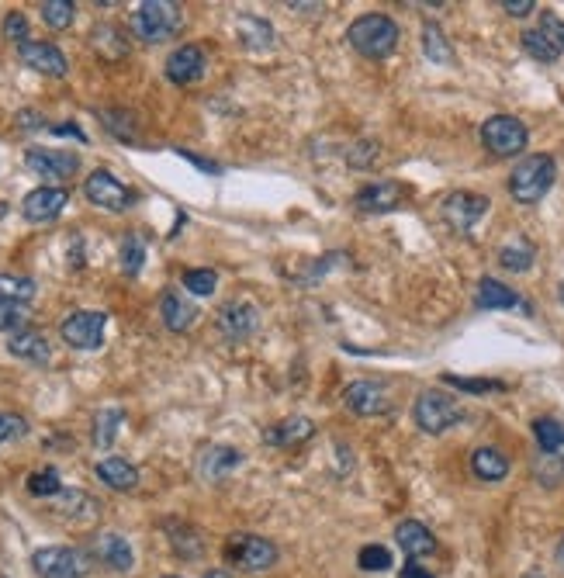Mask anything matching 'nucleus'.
<instances>
[{
    "label": "nucleus",
    "instance_id": "obj_27",
    "mask_svg": "<svg viewBox=\"0 0 564 578\" xmlns=\"http://www.w3.org/2000/svg\"><path fill=\"white\" fill-rule=\"evenodd\" d=\"M471 471L481 482H502L509 475V457L499 447H478L471 454Z\"/></svg>",
    "mask_w": 564,
    "mask_h": 578
},
{
    "label": "nucleus",
    "instance_id": "obj_40",
    "mask_svg": "<svg viewBox=\"0 0 564 578\" xmlns=\"http://www.w3.org/2000/svg\"><path fill=\"white\" fill-rule=\"evenodd\" d=\"M142 260H146V246H142V239L129 232V236L122 239V270L125 274H139L142 270Z\"/></svg>",
    "mask_w": 564,
    "mask_h": 578
},
{
    "label": "nucleus",
    "instance_id": "obj_20",
    "mask_svg": "<svg viewBox=\"0 0 564 578\" xmlns=\"http://www.w3.org/2000/svg\"><path fill=\"white\" fill-rule=\"evenodd\" d=\"M312 437H315V423L308 416H288V419H281V423L263 430V444H270V447H298Z\"/></svg>",
    "mask_w": 564,
    "mask_h": 578
},
{
    "label": "nucleus",
    "instance_id": "obj_26",
    "mask_svg": "<svg viewBox=\"0 0 564 578\" xmlns=\"http://www.w3.org/2000/svg\"><path fill=\"white\" fill-rule=\"evenodd\" d=\"M94 471L97 478L115 492H132L135 485H139V471H135V464H129L125 457H104V461H97Z\"/></svg>",
    "mask_w": 564,
    "mask_h": 578
},
{
    "label": "nucleus",
    "instance_id": "obj_45",
    "mask_svg": "<svg viewBox=\"0 0 564 578\" xmlns=\"http://www.w3.org/2000/svg\"><path fill=\"white\" fill-rule=\"evenodd\" d=\"M25 322H28L25 305H0V329L18 333V329H25Z\"/></svg>",
    "mask_w": 564,
    "mask_h": 578
},
{
    "label": "nucleus",
    "instance_id": "obj_13",
    "mask_svg": "<svg viewBox=\"0 0 564 578\" xmlns=\"http://www.w3.org/2000/svg\"><path fill=\"white\" fill-rule=\"evenodd\" d=\"M208 70V59L198 45H177L174 52L167 56V80L177 87H191L205 77Z\"/></svg>",
    "mask_w": 564,
    "mask_h": 578
},
{
    "label": "nucleus",
    "instance_id": "obj_3",
    "mask_svg": "<svg viewBox=\"0 0 564 578\" xmlns=\"http://www.w3.org/2000/svg\"><path fill=\"white\" fill-rule=\"evenodd\" d=\"M347 39H350L353 49L360 52V56L388 59L391 52L398 49V39H402V32H398V25L388 18V14H364V18H357L347 28Z\"/></svg>",
    "mask_w": 564,
    "mask_h": 578
},
{
    "label": "nucleus",
    "instance_id": "obj_32",
    "mask_svg": "<svg viewBox=\"0 0 564 578\" xmlns=\"http://www.w3.org/2000/svg\"><path fill=\"white\" fill-rule=\"evenodd\" d=\"M35 281L21 274H0V305H28L35 298Z\"/></svg>",
    "mask_w": 564,
    "mask_h": 578
},
{
    "label": "nucleus",
    "instance_id": "obj_30",
    "mask_svg": "<svg viewBox=\"0 0 564 578\" xmlns=\"http://www.w3.org/2000/svg\"><path fill=\"white\" fill-rule=\"evenodd\" d=\"M423 52L436 66H454V49H450L447 35H443V28L436 25V21H426L423 25Z\"/></svg>",
    "mask_w": 564,
    "mask_h": 578
},
{
    "label": "nucleus",
    "instance_id": "obj_43",
    "mask_svg": "<svg viewBox=\"0 0 564 578\" xmlns=\"http://www.w3.org/2000/svg\"><path fill=\"white\" fill-rule=\"evenodd\" d=\"M28 433L25 416H14V412H0V444H11Z\"/></svg>",
    "mask_w": 564,
    "mask_h": 578
},
{
    "label": "nucleus",
    "instance_id": "obj_12",
    "mask_svg": "<svg viewBox=\"0 0 564 578\" xmlns=\"http://www.w3.org/2000/svg\"><path fill=\"white\" fill-rule=\"evenodd\" d=\"M66 205H70V191H66V187H35V191L25 194V201H21V215L35 225H45L59 219Z\"/></svg>",
    "mask_w": 564,
    "mask_h": 578
},
{
    "label": "nucleus",
    "instance_id": "obj_1",
    "mask_svg": "<svg viewBox=\"0 0 564 578\" xmlns=\"http://www.w3.org/2000/svg\"><path fill=\"white\" fill-rule=\"evenodd\" d=\"M554 180H558V163H554V156L530 153V156H523V160L513 167V174H509V194H513L520 205H537V201H544V194L554 187Z\"/></svg>",
    "mask_w": 564,
    "mask_h": 578
},
{
    "label": "nucleus",
    "instance_id": "obj_50",
    "mask_svg": "<svg viewBox=\"0 0 564 578\" xmlns=\"http://www.w3.org/2000/svg\"><path fill=\"white\" fill-rule=\"evenodd\" d=\"M52 132H56V135H73V139L84 142V132H80L77 125H52Z\"/></svg>",
    "mask_w": 564,
    "mask_h": 578
},
{
    "label": "nucleus",
    "instance_id": "obj_53",
    "mask_svg": "<svg viewBox=\"0 0 564 578\" xmlns=\"http://www.w3.org/2000/svg\"><path fill=\"white\" fill-rule=\"evenodd\" d=\"M558 298H561V305H564V281L558 284Z\"/></svg>",
    "mask_w": 564,
    "mask_h": 578
},
{
    "label": "nucleus",
    "instance_id": "obj_36",
    "mask_svg": "<svg viewBox=\"0 0 564 578\" xmlns=\"http://www.w3.org/2000/svg\"><path fill=\"white\" fill-rule=\"evenodd\" d=\"M39 11H42V21H45V25L56 28V32L70 28V25H73V18H77V4H70V0H45Z\"/></svg>",
    "mask_w": 564,
    "mask_h": 578
},
{
    "label": "nucleus",
    "instance_id": "obj_18",
    "mask_svg": "<svg viewBox=\"0 0 564 578\" xmlns=\"http://www.w3.org/2000/svg\"><path fill=\"white\" fill-rule=\"evenodd\" d=\"M236 468H243V454L236 447L225 444H212L198 454V475L205 482H225Z\"/></svg>",
    "mask_w": 564,
    "mask_h": 578
},
{
    "label": "nucleus",
    "instance_id": "obj_7",
    "mask_svg": "<svg viewBox=\"0 0 564 578\" xmlns=\"http://www.w3.org/2000/svg\"><path fill=\"white\" fill-rule=\"evenodd\" d=\"M481 142L492 156H520L530 142V132L516 115H492L481 125Z\"/></svg>",
    "mask_w": 564,
    "mask_h": 578
},
{
    "label": "nucleus",
    "instance_id": "obj_9",
    "mask_svg": "<svg viewBox=\"0 0 564 578\" xmlns=\"http://www.w3.org/2000/svg\"><path fill=\"white\" fill-rule=\"evenodd\" d=\"M440 212H443V222H447L450 229L461 232V236H468V232L475 229L481 219H485L488 198H485V194H475V191H454V194L443 198Z\"/></svg>",
    "mask_w": 564,
    "mask_h": 578
},
{
    "label": "nucleus",
    "instance_id": "obj_17",
    "mask_svg": "<svg viewBox=\"0 0 564 578\" xmlns=\"http://www.w3.org/2000/svg\"><path fill=\"white\" fill-rule=\"evenodd\" d=\"M405 184H398V180H378V184H367L357 191V198H353V205L360 208V212L374 215V212H391V208L402 205L405 198Z\"/></svg>",
    "mask_w": 564,
    "mask_h": 578
},
{
    "label": "nucleus",
    "instance_id": "obj_49",
    "mask_svg": "<svg viewBox=\"0 0 564 578\" xmlns=\"http://www.w3.org/2000/svg\"><path fill=\"white\" fill-rule=\"evenodd\" d=\"M398 578H433V575L426 572L423 565H416V561H409V565L402 568V575H398Z\"/></svg>",
    "mask_w": 564,
    "mask_h": 578
},
{
    "label": "nucleus",
    "instance_id": "obj_42",
    "mask_svg": "<svg viewBox=\"0 0 564 578\" xmlns=\"http://www.w3.org/2000/svg\"><path fill=\"white\" fill-rule=\"evenodd\" d=\"M378 156H381V146H378V142L360 139L357 146H353L350 153H347V163H350V167H360V170H364V167H371V163L378 160Z\"/></svg>",
    "mask_w": 564,
    "mask_h": 578
},
{
    "label": "nucleus",
    "instance_id": "obj_16",
    "mask_svg": "<svg viewBox=\"0 0 564 578\" xmlns=\"http://www.w3.org/2000/svg\"><path fill=\"white\" fill-rule=\"evenodd\" d=\"M343 402H347L350 412H357V416H367V419L391 412L388 392L381 385H374V381H353L347 392H343Z\"/></svg>",
    "mask_w": 564,
    "mask_h": 578
},
{
    "label": "nucleus",
    "instance_id": "obj_4",
    "mask_svg": "<svg viewBox=\"0 0 564 578\" xmlns=\"http://www.w3.org/2000/svg\"><path fill=\"white\" fill-rule=\"evenodd\" d=\"M225 561L239 572H267V568L277 565V544L260 534H232L222 547Z\"/></svg>",
    "mask_w": 564,
    "mask_h": 578
},
{
    "label": "nucleus",
    "instance_id": "obj_31",
    "mask_svg": "<svg viewBox=\"0 0 564 578\" xmlns=\"http://www.w3.org/2000/svg\"><path fill=\"white\" fill-rule=\"evenodd\" d=\"M167 530H170V544H174V551L180 554V558H187V561L201 558V551H205V537H201L198 530L187 527V523H174V520L167 523Z\"/></svg>",
    "mask_w": 564,
    "mask_h": 578
},
{
    "label": "nucleus",
    "instance_id": "obj_24",
    "mask_svg": "<svg viewBox=\"0 0 564 578\" xmlns=\"http://www.w3.org/2000/svg\"><path fill=\"white\" fill-rule=\"evenodd\" d=\"M395 537H398V547L405 551V558H412V561L426 558V554L436 551V537L430 534V527L419 520H402L395 530Z\"/></svg>",
    "mask_w": 564,
    "mask_h": 578
},
{
    "label": "nucleus",
    "instance_id": "obj_56",
    "mask_svg": "<svg viewBox=\"0 0 564 578\" xmlns=\"http://www.w3.org/2000/svg\"><path fill=\"white\" fill-rule=\"evenodd\" d=\"M167 578H177V575H167Z\"/></svg>",
    "mask_w": 564,
    "mask_h": 578
},
{
    "label": "nucleus",
    "instance_id": "obj_38",
    "mask_svg": "<svg viewBox=\"0 0 564 578\" xmlns=\"http://www.w3.org/2000/svg\"><path fill=\"white\" fill-rule=\"evenodd\" d=\"M184 288L198 298H208L212 291L218 288V274L212 267H194V270H184Z\"/></svg>",
    "mask_w": 564,
    "mask_h": 578
},
{
    "label": "nucleus",
    "instance_id": "obj_6",
    "mask_svg": "<svg viewBox=\"0 0 564 578\" xmlns=\"http://www.w3.org/2000/svg\"><path fill=\"white\" fill-rule=\"evenodd\" d=\"M32 572L39 578H84L90 572V554L80 547H39L32 554Z\"/></svg>",
    "mask_w": 564,
    "mask_h": 578
},
{
    "label": "nucleus",
    "instance_id": "obj_37",
    "mask_svg": "<svg viewBox=\"0 0 564 578\" xmlns=\"http://www.w3.org/2000/svg\"><path fill=\"white\" fill-rule=\"evenodd\" d=\"M28 492L39 495V499H56L63 492V482H59V471L56 468H42L35 475H28Z\"/></svg>",
    "mask_w": 564,
    "mask_h": 578
},
{
    "label": "nucleus",
    "instance_id": "obj_11",
    "mask_svg": "<svg viewBox=\"0 0 564 578\" xmlns=\"http://www.w3.org/2000/svg\"><path fill=\"white\" fill-rule=\"evenodd\" d=\"M25 167L32 170V174H39L45 180H66L73 177L80 170V156L70 153V149H28L25 153Z\"/></svg>",
    "mask_w": 564,
    "mask_h": 578
},
{
    "label": "nucleus",
    "instance_id": "obj_33",
    "mask_svg": "<svg viewBox=\"0 0 564 578\" xmlns=\"http://www.w3.org/2000/svg\"><path fill=\"white\" fill-rule=\"evenodd\" d=\"M520 45H523L526 56H533L537 63H558V59H561L558 45L547 39V35L540 32V28H526V32L520 35Z\"/></svg>",
    "mask_w": 564,
    "mask_h": 578
},
{
    "label": "nucleus",
    "instance_id": "obj_19",
    "mask_svg": "<svg viewBox=\"0 0 564 578\" xmlns=\"http://www.w3.org/2000/svg\"><path fill=\"white\" fill-rule=\"evenodd\" d=\"M90 551H94V558L101 561L104 568H111V572H132L135 568V554H132V544L125 540L122 534H97L94 544H90Z\"/></svg>",
    "mask_w": 564,
    "mask_h": 578
},
{
    "label": "nucleus",
    "instance_id": "obj_47",
    "mask_svg": "<svg viewBox=\"0 0 564 578\" xmlns=\"http://www.w3.org/2000/svg\"><path fill=\"white\" fill-rule=\"evenodd\" d=\"M533 0H502V11L506 14H513V18H526V14L533 11Z\"/></svg>",
    "mask_w": 564,
    "mask_h": 578
},
{
    "label": "nucleus",
    "instance_id": "obj_22",
    "mask_svg": "<svg viewBox=\"0 0 564 578\" xmlns=\"http://www.w3.org/2000/svg\"><path fill=\"white\" fill-rule=\"evenodd\" d=\"M7 350H11L14 357L28 360V364H35V367H45L52 360L49 340H45L39 329H18V333H11V340H7Z\"/></svg>",
    "mask_w": 564,
    "mask_h": 578
},
{
    "label": "nucleus",
    "instance_id": "obj_2",
    "mask_svg": "<svg viewBox=\"0 0 564 578\" xmlns=\"http://www.w3.org/2000/svg\"><path fill=\"white\" fill-rule=\"evenodd\" d=\"M129 28L135 39L149 42V45H160L184 28V11L180 4H170V0H146L132 11Z\"/></svg>",
    "mask_w": 564,
    "mask_h": 578
},
{
    "label": "nucleus",
    "instance_id": "obj_10",
    "mask_svg": "<svg viewBox=\"0 0 564 578\" xmlns=\"http://www.w3.org/2000/svg\"><path fill=\"white\" fill-rule=\"evenodd\" d=\"M84 194L90 205L104 208V212H129L135 205V194L115 174H108V170H94L84 180Z\"/></svg>",
    "mask_w": 564,
    "mask_h": 578
},
{
    "label": "nucleus",
    "instance_id": "obj_25",
    "mask_svg": "<svg viewBox=\"0 0 564 578\" xmlns=\"http://www.w3.org/2000/svg\"><path fill=\"white\" fill-rule=\"evenodd\" d=\"M56 509L59 516H66V520L73 523H94L97 516H101V502L90 499L87 492H77V489H63L56 495Z\"/></svg>",
    "mask_w": 564,
    "mask_h": 578
},
{
    "label": "nucleus",
    "instance_id": "obj_28",
    "mask_svg": "<svg viewBox=\"0 0 564 578\" xmlns=\"http://www.w3.org/2000/svg\"><path fill=\"white\" fill-rule=\"evenodd\" d=\"M236 39L243 42L246 49H270V45H274V25H270L267 18H257V14H239Z\"/></svg>",
    "mask_w": 564,
    "mask_h": 578
},
{
    "label": "nucleus",
    "instance_id": "obj_34",
    "mask_svg": "<svg viewBox=\"0 0 564 578\" xmlns=\"http://www.w3.org/2000/svg\"><path fill=\"white\" fill-rule=\"evenodd\" d=\"M122 423H125V412L122 409H101V412H97V419H94V447L108 450L111 444H115Z\"/></svg>",
    "mask_w": 564,
    "mask_h": 578
},
{
    "label": "nucleus",
    "instance_id": "obj_5",
    "mask_svg": "<svg viewBox=\"0 0 564 578\" xmlns=\"http://www.w3.org/2000/svg\"><path fill=\"white\" fill-rule=\"evenodd\" d=\"M412 419H416V426L423 433H447L450 426H457L464 419V409L461 402L454 399V395L447 392H423L416 399V405H412Z\"/></svg>",
    "mask_w": 564,
    "mask_h": 578
},
{
    "label": "nucleus",
    "instance_id": "obj_54",
    "mask_svg": "<svg viewBox=\"0 0 564 578\" xmlns=\"http://www.w3.org/2000/svg\"><path fill=\"white\" fill-rule=\"evenodd\" d=\"M4 215H7V205H4V201H0V219H4Z\"/></svg>",
    "mask_w": 564,
    "mask_h": 578
},
{
    "label": "nucleus",
    "instance_id": "obj_51",
    "mask_svg": "<svg viewBox=\"0 0 564 578\" xmlns=\"http://www.w3.org/2000/svg\"><path fill=\"white\" fill-rule=\"evenodd\" d=\"M201 578H232V575H229V572H222V568H215V572H205Z\"/></svg>",
    "mask_w": 564,
    "mask_h": 578
},
{
    "label": "nucleus",
    "instance_id": "obj_55",
    "mask_svg": "<svg viewBox=\"0 0 564 578\" xmlns=\"http://www.w3.org/2000/svg\"><path fill=\"white\" fill-rule=\"evenodd\" d=\"M523 578H544V575H523Z\"/></svg>",
    "mask_w": 564,
    "mask_h": 578
},
{
    "label": "nucleus",
    "instance_id": "obj_44",
    "mask_svg": "<svg viewBox=\"0 0 564 578\" xmlns=\"http://www.w3.org/2000/svg\"><path fill=\"white\" fill-rule=\"evenodd\" d=\"M4 35H7L11 42H18V45L32 42V39H28V18H25V14H21V11L7 14V18H4Z\"/></svg>",
    "mask_w": 564,
    "mask_h": 578
},
{
    "label": "nucleus",
    "instance_id": "obj_41",
    "mask_svg": "<svg viewBox=\"0 0 564 578\" xmlns=\"http://www.w3.org/2000/svg\"><path fill=\"white\" fill-rule=\"evenodd\" d=\"M447 385L461 388V392H471V395H488V392H502V381H485V378H457V374H447Z\"/></svg>",
    "mask_w": 564,
    "mask_h": 578
},
{
    "label": "nucleus",
    "instance_id": "obj_29",
    "mask_svg": "<svg viewBox=\"0 0 564 578\" xmlns=\"http://www.w3.org/2000/svg\"><path fill=\"white\" fill-rule=\"evenodd\" d=\"M533 260H537V246L530 243V239H513V243H506L499 250V264L506 270H513V274H526V270L533 267Z\"/></svg>",
    "mask_w": 564,
    "mask_h": 578
},
{
    "label": "nucleus",
    "instance_id": "obj_15",
    "mask_svg": "<svg viewBox=\"0 0 564 578\" xmlns=\"http://www.w3.org/2000/svg\"><path fill=\"white\" fill-rule=\"evenodd\" d=\"M18 56L28 70L45 73V77H66V70H70V63H66V56L59 52V45H52V42H25V45H18Z\"/></svg>",
    "mask_w": 564,
    "mask_h": 578
},
{
    "label": "nucleus",
    "instance_id": "obj_8",
    "mask_svg": "<svg viewBox=\"0 0 564 578\" xmlns=\"http://www.w3.org/2000/svg\"><path fill=\"white\" fill-rule=\"evenodd\" d=\"M104 329H108V312L80 309L66 315L63 326H59V336L73 350H97L104 343Z\"/></svg>",
    "mask_w": 564,
    "mask_h": 578
},
{
    "label": "nucleus",
    "instance_id": "obj_35",
    "mask_svg": "<svg viewBox=\"0 0 564 578\" xmlns=\"http://www.w3.org/2000/svg\"><path fill=\"white\" fill-rule=\"evenodd\" d=\"M533 437H537L544 454H558V450H564V423H558V419L551 416L533 419Z\"/></svg>",
    "mask_w": 564,
    "mask_h": 578
},
{
    "label": "nucleus",
    "instance_id": "obj_21",
    "mask_svg": "<svg viewBox=\"0 0 564 578\" xmlns=\"http://www.w3.org/2000/svg\"><path fill=\"white\" fill-rule=\"evenodd\" d=\"M475 305L481 312H502V309H526L523 298L516 295L513 288H506L502 281L495 277H481L478 291H475Z\"/></svg>",
    "mask_w": 564,
    "mask_h": 578
},
{
    "label": "nucleus",
    "instance_id": "obj_23",
    "mask_svg": "<svg viewBox=\"0 0 564 578\" xmlns=\"http://www.w3.org/2000/svg\"><path fill=\"white\" fill-rule=\"evenodd\" d=\"M160 315H163V326H167L170 333H187V329L198 322V309H194V302H187L180 291H163Z\"/></svg>",
    "mask_w": 564,
    "mask_h": 578
},
{
    "label": "nucleus",
    "instance_id": "obj_46",
    "mask_svg": "<svg viewBox=\"0 0 564 578\" xmlns=\"http://www.w3.org/2000/svg\"><path fill=\"white\" fill-rule=\"evenodd\" d=\"M540 32H544L547 39L558 45V52L564 56V21L554 18V14H544V21H540Z\"/></svg>",
    "mask_w": 564,
    "mask_h": 578
},
{
    "label": "nucleus",
    "instance_id": "obj_14",
    "mask_svg": "<svg viewBox=\"0 0 564 578\" xmlns=\"http://www.w3.org/2000/svg\"><path fill=\"white\" fill-rule=\"evenodd\" d=\"M218 333L225 336V340H232V343H239V340H246V336H253V329H257V322H260V309L253 302H229V305H222L218 309Z\"/></svg>",
    "mask_w": 564,
    "mask_h": 578
},
{
    "label": "nucleus",
    "instance_id": "obj_48",
    "mask_svg": "<svg viewBox=\"0 0 564 578\" xmlns=\"http://www.w3.org/2000/svg\"><path fill=\"white\" fill-rule=\"evenodd\" d=\"M18 122H21V129H45V118L39 111H21Z\"/></svg>",
    "mask_w": 564,
    "mask_h": 578
},
{
    "label": "nucleus",
    "instance_id": "obj_39",
    "mask_svg": "<svg viewBox=\"0 0 564 578\" xmlns=\"http://www.w3.org/2000/svg\"><path fill=\"white\" fill-rule=\"evenodd\" d=\"M357 565L364 568V572H388V568H391V551L385 544H367V547H360Z\"/></svg>",
    "mask_w": 564,
    "mask_h": 578
},
{
    "label": "nucleus",
    "instance_id": "obj_52",
    "mask_svg": "<svg viewBox=\"0 0 564 578\" xmlns=\"http://www.w3.org/2000/svg\"><path fill=\"white\" fill-rule=\"evenodd\" d=\"M558 561H561V568H564V537H561V544H558Z\"/></svg>",
    "mask_w": 564,
    "mask_h": 578
}]
</instances>
